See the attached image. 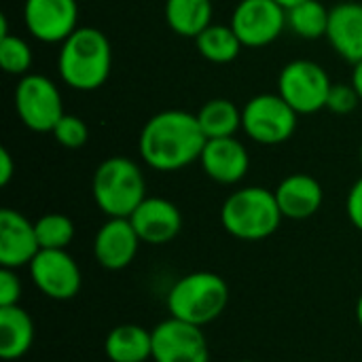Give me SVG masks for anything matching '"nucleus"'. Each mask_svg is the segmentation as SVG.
I'll list each match as a JSON object with an SVG mask.
<instances>
[{
	"mask_svg": "<svg viewBox=\"0 0 362 362\" xmlns=\"http://www.w3.org/2000/svg\"><path fill=\"white\" fill-rule=\"evenodd\" d=\"M329 13L331 8H327L320 0H305L286 8V23L295 36L305 40H318L327 36Z\"/></svg>",
	"mask_w": 362,
	"mask_h": 362,
	"instance_id": "b1692460",
	"label": "nucleus"
},
{
	"mask_svg": "<svg viewBox=\"0 0 362 362\" xmlns=\"http://www.w3.org/2000/svg\"><path fill=\"white\" fill-rule=\"evenodd\" d=\"M170 30L185 38H197L212 23V0H165Z\"/></svg>",
	"mask_w": 362,
	"mask_h": 362,
	"instance_id": "412c9836",
	"label": "nucleus"
},
{
	"mask_svg": "<svg viewBox=\"0 0 362 362\" xmlns=\"http://www.w3.org/2000/svg\"><path fill=\"white\" fill-rule=\"evenodd\" d=\"M110 362H146L153 358V331L140 325H119L104 341Z\"/></svg>",
	"mask_w": 362,
	"mask_h": 362,
	"instance_id": "6ab92c4d",
	"label": "nucleus"
},
{
	"mask_svg": "<svg viewBox=\"0 0 362 362\" xmlns=\"http://www.w3.org/2000/svg\"><path fill=\"white\" fill-rule=\"evenodd\" d=\"M358 104H361V98H358L356 89L352 87V83L331 85L329 100H327V108L331 112H335V115H350Z\"/></svg>",
	"mask_w": 362,
	"mask_h": 362,
	"instance_id": "cd10ccee",
	"label": "nucleus"
},
{
	"mask_svg": "<svg viewBox=\"0 0 362 362\" xmlns=\"http://www.w3.org/2000/svg\"><path fill=\"white\" fill-rule=\"evenodd\" d=\"M112 68V47L108 36L91 25L76 28L59 47L57 72L64 85L74 91L100 89Z\"/></svg>",
	"mask_w": 362,
	"mask_h": 362,
	"instance_id": "f03ea898",
	"label": "nucleus"
},
{
	"mask_svg": "<svg viewBox=\"0 0 362 362\" xmlns=\"http://www.w3.org/2000/svg\"><path fill=\"white\" fill-rule=\"evenodd\" d=\"M140 238L129 218H108L93 238V257L100 267L121 272L129 267L138 255Z\"/></svg>",
	"mask_w": 362,
	"mask_h": 362,
	"instance_id": "ddd939ff",
	"label": "nucleus"
},
{
	"mask_svg": "<svg viewBox=\"0 0 362 362\" xmlns=\"http://www.w3.org/2000/svg\"><path fill=\"white\" fill-rule=\"evenodd\" d=\"M346 212H348L350 223L362 233V178H358V180L352 185V189H350V193H348Z\"/></svg>",
	"mask_w": 362,
	"mask_h": 362,
	"instance_id": "c756f323",
	"label": "nucleus"
},
{
	"mask_svg": "<svg viewBox=\"0 0 362 362\" xmlns=\"http://www.w3.org/2000/svg\"><path fill=\"white\" fill-rule=\"evenodd\" d=\"M40 252L34 223L21 212L2 208L0 210V265L6 269L28 267Z\"/></svg>",
	"mask_w": 362,
	"mask_h": 362,
	"instance_id": "2eb2a0df",
	"label": "nucleus"
},
{
	"mask_svg": "<svg viewBox=\"0 0 362 362\" xmlns=\"http://www.w3.org/2000/svg\"><path fill=\"white\" fill-rule=\"evenodd\" d=\"M140 242L161 246L172 242L182 229V214L178 206L165 197H144V202L129 216Z\"/></svg>",
	"mask_w": 362,
	"mask_h": 362,
	"instance_id": "4468645a",
	"label": "nucleus"
},
{
	"mask_svg": "<svg viewBox=\"0 0 362 362\" xmlns=\"http://www.w3.org/2000/svg\"><path fill=\"white\" fill-rule=\"evenodd\" d=\"M229 303V286L214 272H193L176 280L165 305L172 318L195 327L214 322Z\"/></svg>",
	"mask_w": 362,
	"mask_h": 362,
	"instance_id": "39448f33",
	"label": "nucleus"
},
{
	"mask_svg": "<svg viewBox=\"0 0 362 362\" xmlns=\"http://www.w3.org/2000/svg\"><path fill=\"white\" fill-rule=\"evenodd\" d=\"M240 362H255V361H240Z\"/></svg>",
	"mask_w": 362,
	"mask_h": 362,
	"instance_id": "c9c22d12",
	"label": "nucleus"
},
{
	"mask_svg": "<svg viewBox=\"0 0 362 362\" xmlns=\"http://www.w3.org/2000/svg\"><path fill=\"white\" fill-rule=\"evenodd\" d=\"M15 174V163L13 157L6 148H0V187H6Z\"/></svg>",
	"mask_w": 362,
	"mask_h": 362,
	"instance_id": "7c9ffc66",
	"label": "nucleus"
},
{
	"mask_svg": "<svg viewBox=\"0 0 362 362\" xmlns=\"http://www.w3.org/2000/svg\"><path fill=\"white\" fill-rule=\"evenodd\" d=\"M21 299V280L17 269H0V308L19 305Z\"/></svg>",
	"mask_w": 362,
	"mask_h": 362,
	"instance_id": "c85d7f7f",
	"label": "nucleus"
},
{
	"mask_svg": "<svg viewBox=\"0 0 362 362\" xmlns=\"http://www.w3.org/2000/svg\"><path fill=\"white\" fill-rule=\"evenodd\" d=\"M199 163L210 180L218 185H238L248 174L250 155L235 136L214 138L206 142Z\"/></svg>",
	"mask_w": 362,
	"mask_h": 362,
	"instance_id": "dca6fc26",
	"label": "nucleus"
},
{
	"mask_svg": "<svg viewBox=\"0 0 362 362\" xmlns=\"http://www.w3.org/2000/svg\"><path fill=\"white\" fill-rule=\"evenodd\" d=\"M195 117L208 140L231 138L242 129V110L227 98L208 100Z\"/></svg>",
	"mask_w": 362,
	"mask_h": 362,
	"instance_id": "4be33fe9",
	"label": "nucleus"
},
{
	"mask_svg": "<svg viewBox=\"0 0 362 362\" xmlns=\"http://www.w3.org/2000/svg\"><path fill=\"white\" fill-rule=\"evenodd\" d=\"M276 2H280L284 8H291V6H295V4H299V2H305V0H276Z\"/></svg>",
	"mask_w": 362,
	"mask_h": 362,
	"instance_id": "473e14b6",
	"label": "nucleus"
},
{
	"mask_svg": "<svg viewBox=\"0 0 362 362\" xmlns=\"http://www.w3.org/2000/svg\"><path fill=\"white\" fill-rule=\"evenodd\" d=\"M208 138L195 115L187 110H163L153 115L138 138L142 161L157 172H178L199 161Z\"/></svg>",
	"mask_w": 362,
	"mask_h": 362,
	"instance_id": "f257e3e1",
	"label": "nucleus"
},
{
	"mask_svg": "<svg viewBox=\"0 0 362 362\" xmlns=\"http://www.w3.org/2000/svg\"><path fill=\"white\" fill-rule=\"evenodd\" d=\"M361 163H362V144H361Z\"/></svg>",
	"mask_w": 362,
	"mask_h": 362,
	"instance_id": "f704fd0d",
	"label": "nucleus"
},
{
	"mask_svg": "<svg viewBox=\"0 0 362 362\" xmlns=\"http://www.w3.org/2000/svg\"><path fill=\"white\" fill-rule=\"evenodd\" d=\"M28 269L36 288L53 301H70L81 291V269L68 250H40Z\"/></svg>",
	"mask_w": 362,
	"mask_h": 362,
	"instance_id": "9d476101",
	"label": "nucleus"
},
{
	"mask_svg": "<svg viewBox=\"0 0 362 362\" xmlns=\"http://www.w3.org/2000/svg\"><path fill=\"white\" fill-rule=\"evenodd\" d=\"M331 85L327 70L312 59H293L278 76V93L297 115H314L327 108Z\"/></svg>",
	"mask_w": 362,
	"mask_h": 362,
	"instance_id": "0eeeda50",
	"label": "nucleus"
},
{
	"mask_svg": "<svg viewBox=\"0 0 362 362\" xmlns=\"http://www.w3.org/2000/svg\"><path fill=\"white\" fill-rule=\"evenodd\" d=\"M229 25L244 47L261 49L276 42L284 28H288L286 8L276 0H240Z\"/></svg>",
	"mask_w": 362,
	"mask_h": 362,
	"instance_id": "1a4fd4ad",
	"label": "nucleus"
},
{
	"mask_svg": "<svg viewBox=\"0 0 362 362\" xmlns=\"http://www.w3.org/2000/svg\"><path fill=\"white\" fill-rule=\"evenodd\" d=\"M327 40L352 66L362 62V2H339L329 13Z\"/></svg>",
	"mask_w": 362,
	"mask_h": 362,
	"instance_id": "f3484780",
	"label": "nucleus"
},
{
	"mask_svg": "<svg viewBox=\"0 0 362 362\" xmlns=\"http://www.w3.org/2000/svg\"><path fill=\"white\" fill-rule=\"evenodd\" d=\"M356 320H358V325H361L362 329V295L358 297V303H356Z\"/></svg>",
	"mask_w": 362,
	"mask_h": 362,
	"instance_id": "72a5a7b5",
	"label": "nucleus"
},
{
	"mask_svg": "<svg viewBox=\"0 0 362 362\" xmlns=\"http://www.w3.org/2000/svg\"><path fill=\"white\" fill-rule=\"evenodd\" d=\"M274 193L282 210V216L291 221H305L314 216L325 202V191L320 182L310 174L286 176Z\"/></svg>",
	"mask_w": 362,
	"mask_h": 362,
	"instance_id": "a211bd4d",
	"label": "nucleus"
},
{
	"mask_svg": "<svg viewBox=\"0 0 362 362\" xmlns=\"http://www.w3.org/2000/svg\"><path fill=\"white\" fill-rule=\"evenodd\" d=\"M352 87L356 89V93H358V98H361L362 102V62H356L354 64V70H352Z\"/></svg>",
	"mask_w": 362,
	"mask_h": 362,
	"instance_id": "2f4dec72",
	"label": "nucleus"
},
{
	"mask_svg": "<svg viewBox=\"0 0 362 362\" xmlns=\"http://www.w3.org/2000/svg\"><path fill=\"white\" fill-rule=\"evenodd\" d=\"M282 218L276 193L265 187H242L221 208L225 231L242 242H259L274 235Z\"/></svg>",
	"mask_w": 362,
	"mask_h": 362,
	"instance_id": "7ed1b4c3",
	"label": "nucleus"
},
{
	"mask_svg": "<svg viewBox=\"0 0 362 362\" xmlns=\"http://www.w3.org/2000/svg\"><path fill=\"white\" fill-rule=\"evenodd\" d=\"M297 117L280 93H259L242 108V132L257 144H282L293 138Z\"/></svg>",
	"mask_w": 362,
	"mask_h": 362,
	"instance_id": "423d86ee",
	"label": "nucleus"
},
{
	"mask_svg": "<svg viewBox=\"0 0 362 362\" xmlns=\"http://www.w3.org/2000/svg\"><path fill=\"white\" fill-rule=\"evenodd\" d=\"M53 138L64 146V148H81L87 138H89V129L85 125V121L76 115H64L57 125L53 127Z\"/></svg>",
	"mask_w": 362,
	"mask_h": 362,
	"instance_id": "bb28decb",
	"label": "nucleus"
},
{
	"mask_svg": "<svg viewBox=\"0 0 362 362\" xmlns=\"http://www.w3.org/2000/svg\"><path fill=\"white\" fill-rule=\"evenodd\" d=\"M36 238L40 244V250H66L70 242L74 240V223L70 216L59 212L42 214L34 221Z\"/></svg>",
	"mask_w": 362,
	"mask_h": 362,
	"instance_id": "393cba45",
	"label": "nucleus"
},
{
	"mask_svg": "<svg viewBox=\"0 0 362 362\" xmlns=\"http://www.w3.org/2000/svg\"><path fill=\"white\" fill-rule=\"evenodd\" d=\"M195 47H197L199 55L212 64H231L240 55L244 45L240 42V38L231 25L210 23L195 38Z\"/></svg>",
	"mask_w": 362,
	"mask_h": 362,
	"instance_id": "5701e85b",
	"label": "nucleus"
},
{
	"mask_svg": "<svg viewBox=\"0 0 362 362\" xmlns=\"http://www.w3.org/2000/svg\"><path fill=\"white\" fill-rule=\"evenodd\" d=\"M32 62H34L32 47L21 36L8 34L0 38V66L6 74L25 76L30 74Z\"/></svg>",
	"mask_w": 362,
	"mask_h": 362,
	"instance_id": "a878e982",
	"label": "nucleus"
},
{
	"mask_svg": "<svg viewBox=\"0 0 362 362\" xmlns=\"http://www.w3.org/2000/svg\"><path fill=\"white\" fill-rule=\"evenodd\" d=\"M15 110L21 123L38 134H51L66 115L57 85L45 74H25L15 87Z\"/></svg>",
	"mask_w": 362,
	"mask_h": 362,
	"instance_id": "6e6552de",
	"label": "nucleus"
},
{
	"mask_svg": "<svg viewBox=\"0 0 362 362\" xmlns=\"http://www.w3.org/2000/svg\"><path fill=\"white\" fill-rule=\"evenodd\" d=\"M25 30L40 42H64L78 25V0H23Z\"/></svg>",
	"mask_w": 362,
	"mask_h": 362,
	"instance_id": "f8f14e48",
	"label": "nucleus"
},
{
	"mask_svg": "<svg viewBox=\"0 0 362 362\" xmlns=\"http://www.w3.org/2000/svg\"><path fill=\"white\" fill-rule=\"evenodd\" d=\"M155 362H210V350L202 327L178 318H165L153 329Z\"/></svg>",
	"mask_w": 362,
	"mask_h": 362,
	"instance_id": "9b49d317",
	"label": "nucleus"
},
{
	"mask_svg": "<svg viewBox=\"0 0 362 362\" xmlns=\"http://www.w3.org/2000/svg\"><path fill=\"white\" fill-rule=\"evenodd\" d=\"M91 193L95 206L108 218H129L146 197V182L136 161L108 157L93 172Z\"/></svg>",
	"mask_w": 362,
	"mask_h": 362,
	"instance_id": "20e7f679",
	"label": "nucleus"
},
{
	"mask_svg": "<svg viewBox=\"0 0 362 362\" xmlns=\"http://www.w3.org/2000/svg\"><path fill=\"white\" fill-rule=\"evenodd\" d=\"M34 344V320L19 308H0V356L4 361H17L30 352Z\"/></svg>",
	"mask_w": 362,
	"mask_h": 362,
	"instance_id": "aec40b11",
	"label": "nucleus"
}]
</instances>
